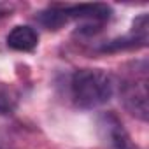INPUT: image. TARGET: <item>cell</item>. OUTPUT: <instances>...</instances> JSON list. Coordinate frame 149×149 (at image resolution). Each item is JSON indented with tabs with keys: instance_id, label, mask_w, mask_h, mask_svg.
<instances>
[{
	"instance_id": "6da1fadb",
	"label": "cell",
	"mask_w": 149,
	"mask_h": 149,
	"mask_svg": "<svg viewBox=\"0 0 149 149\" xmlns=\"http://www.w3.org/2000/svg\"><path fill=\"white\" fill-rule=\"evenodd\" d=\"M72 98L83 109H95L112 97V81L100 68H81L72 76Z\"/></svg>"
},
{
	"instance_id": "3957f363",
	"label": "cell",
	"mask_w": 149,
	"mask_h": 149,
	"mask_svg": "<svg viewBox=\"0 0 149 149\" xmlns=\"http://www.w3.org/2000/svg\"><path fill=\"white\" fill-rule=\"evenodd\" d=\"M123 102L132 114L140 119H147V79L142 76L135 81H126L123 84Z\"/></svg>"
},
{
	"instance_id": "5b68a950",
	"label": "cell",
	"mask_w": 149,
	"mask_h": 149,
	"mask_svg": "<svg viewBox=\"0 0 149 149\" xmlns=\"http://www.w3.org/2000/svg\"><path fill=\"white\" fill-rule=\"evenodd\" d=\"M9 11H11V7H7V6H4V4H0V18L6 16Z\"/></svg>"
},
{
	"instance_id": "277c9868",
	"label": "cell",
	"mask_w": 149,
	"mask_h": 149,
	"mask_svg": "<svg viewBox=\"0 0 149 149\" xmlns=\"http://www.w3.org/2000/svg\"><path fill=\"white\" fill-rule=\"evenodd\" d=\"M39 35L32 26H16L7 35V46L14 51H33L37 47Z\"/></svg>"
},
{
	"instance_id": "7a4b0ae2",
	"label": "cell",
	"mask_w": 149,
	"mask_h": 149,
	"mask_svg": "<svg viewBox=\"0 0 149 149\" xmlns=\"http://www.w3.org/2000/svg\"><path fill=\"white\" fill-rule=\"evenodd\" d=\"M98 126L102 132V139L109 149H139L132 142L128 132L123 128L121 121L114 114H111V112L104 114L98 121Z\"/></svg>"
}]
</instances>
